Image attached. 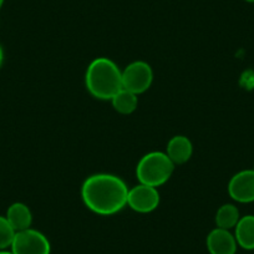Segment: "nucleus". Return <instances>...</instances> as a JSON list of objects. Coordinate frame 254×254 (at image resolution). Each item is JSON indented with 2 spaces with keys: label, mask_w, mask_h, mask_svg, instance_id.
Segmentation results:
<instances>
[{
  "label": "nucleus",
  "mask_w": 254,
  "mask_h": 254,
  "mask_svg": "<svg viewBox=\"0 0 254 254\" xmlns=\"http://www.w3.org/2000/svg\"><path fill=\"white\" fill-rule=\"evenodd\" d=\"M128 187L121 177L96 173L85 180L81 198L87 209L100 216H112L127 206Z\"/></svg>",
  "instance_id": "f257e3e1"
},
{
  "label": "nucleus",
  "mask_w": 254,
  "mask_h": 254,
  "mask_svg": "<svg viewBox=\"0 0 254 254\" xmlns=\"http://www.w3.org/2000/svg\"><path fill=\"white\" fill-rule=\"evenodd\" d=\"M85 85L95 99L111 101L122 89V70L111 59L97 58L87 66Z\"/></svg>",
  "instance_id": "f03ea898"
},
{
  "label": "nucleus",
  "mask_w": 254,
  "mask_h": 254,
  "mask_svg": "<svg viewBox=\"0 0 254 254\" xmlns=\"http://www.w3.org/2000/svg\"><path fill=\"white\" fill-rule=\"evenodd\" d=\"M176 165L166 152L153 151L141 157L136 166V177L142 185L160 187L163 186L175 172Z\"/></svg>",
  "instance_id": "7ed1b4c3"
},
{
  "label": "nucleus",
  "mask_w": 254,
  "mask_h": 254,
  "mask_svg": "<svg viewBox=\"0 0 254 254\" xmlns=\"http://www.w3.org/2000/svg\"><path fill=\"white\" fill-rule=\"evenodd\" d=\"M152 82L153 70L146 61H133L122 70V87L137 96L147 91Z\"/></svg>",
  "instance_id": "20e7f679"
},
{
  "label": "nucleus",
  "mask_w": 254,
  "mask_h": 254,
  "mask_svg": "<svg viewBox=\"0 0 254 254\" xmlns=\"http://www.w3.org/2000/svg\"><path fill=\"white\" fill-rule=\"evenodd\" d=\"M10 248L14 254H50L51 252L45 234L33 228L16 232Z\"/></svg>",
  "instance_id": "39448f33"
},
{
  "label": "nucleus",
  "mask_w": 254,
  "mask_h": 254,
  "mask_svg": "<svg viewBox=\"0 0 254 254\" xmlns=\"http://www.w3.org/2000/svg\"><path fill=\"white\" fill-rule=\"evenodd\" d=\"M160 192L157 188L152 187V186L138 183L132 188H128L127 206L137 213L153 212L160 206Z\"/></svg>",
  "instance_id": "423d86ee"
},
{
  "label": "nucleus",
  "mask_w": 254,
  "mask_h": 254,
  "mask_svg": "<svg viewBox=\"0 0 254 254\" xmlns=\"http://www.w3.org/2000/svg\"><path fill=\"white\" fill-rule=\"evenodd\" d=\"M228 194L238 203L254 202V171L243 170L229 180Z\"/></svg>",
  "instance_id": "0eeeda50"
},
{
  "label": "nucleus",
  "mask_w": 254,
  "mask_h": 254,
  "mask_svg": "<svg viewBox=\"0 0 254 254\" xmlns=\"http://www.w3.org/2000/svg\"><path fill=\"white\" fill-rule=\"evenodd\" d=\"M206 243L211 254H236L238 247L234 234L218 227L209 232Z\"/></svg>",
  "instance_id": "6e6552de"
},
{
  "label": "nucleus",
  "mask_w": 254,
  "mask_h": 254,
  "mask_svg": "<svg viewBox=\"0 0 254 254\" xmlns=\"http://www.w3.org/2000/svg\"><path fill=\"white\" fill-rule=\"evenodd\" d=\"M166 153L175 165H183L188 162L193 155V145L187 136H173L167 142Z\"/></svg>",
  "instance_id": "1a4fd4ad"
},
{
  "label": "nucleus",
  "mask_w": 254,
  "mask_h": 254,
  "mask_svg": "<svg viewBox=\"0 0 254 254\" xmlns=\"http://www.w3.org/2000/svg\"><path fill=\"white\" fill-rule=\"evenodd\" d=\"M5 217L11 227L15 229V232L31 228V224H33V213H31L30 208L23 202H15V203L10 204L8 207Z\"/></svg>",
  "instance_id": "9d476101"
},
{
  "label": "nucleus",
  "mask_w": 254,
  "mask_h": 254,
  "mask_svg": "<svg viewBox=\"0 0 254 254\" xmlns=\"http://www.w3.org/2000/svg\"><path fill=\"white\" fill-rule=\"evenodd\" d=\"M234 237L237 244L246 251L254 249V216L247 214L241 217L237 226L234 227Z\"/></svg>",
  "instance_id": "9b49d317"
},
{
  "label": "nucleus",
  "mask_w": 254,
  "mask_h": 254,
  "mask_svg": "<svg viewBox=\"0 0 254 254\" xmlns=\"http://www.w3.org/2000/svg\"><path fill=\"white\" fill-rule=\"evenodd\" d=\"M112 107L115 111L121 115H131L136 111L138 106V97L133 92L122 87L111 99Z\"/></svg>",
  "instance_id": "f8f14e48"
},
{
  "label": "nucleus",
  "mask_w": 254,
  "mask_h": 254,
  "mask_svg": "<svg viewBox=\"0 0 254 254\" xmlns=\"http://www.w3.org/2000/svg\"><path fill=\"white\" fill-rule=\"evenodd\" d=\"M239 219H241V214H239L238 207L232 203H226L218 208L214 221L218 228L231 231L237 226Z\"/></svg>",
  "instance_id": "ddd939ff"
},
{
  "label": "nucleus",
  "mask_w": 254,
  "mask_h": 254,
  "mask_svg": "<svg viewBox=\"0 0 254 254\" xmlns=\"http://www.w3.org/2000/svg\"><path fill=\"white\" fill-rule=\"evenodd\" d=\"M15 229L11 227L5 216H0V251L10 248L15 237Z\"/></svg>",
  "instance_id": "4468645a"
},
{
  "label": "nucleus",
  "mask_w": 254,
  "mask_h": 254,
  "mask_svg": "<svg viewBox=\"0 0 254 254\" xmlns=\"http://www.w3.org/2000/svg\"><path fill=\"white\" fill-rule=\"evenodd\" d=\"M3 63H4V50H3V46L0 45V67H1Z\"/></svg>",
  "instance_id": "2eb2a0df"
},
{
  "label": "nucleus",
  "mask_w": 254,
  "mask_h": 254,
  "mask_svg": "<svg viewBox=\"0 0 254 254\" xmlns=\"http://www.w3.org/2000/svg\"><path fill=\"white\" fill-rule=\"evenodd\" d=\"M0 254H14L13 253V252H9V251H6V249H5V251H0Z\"/></svg>",
  "instance_id": "dca6fc26"
},
{
  "label": "nucleus",
  "mask_w": 254,
  "mask_h": 254,
  "mask_svg": "<svg viewBox=\"0 0 254 254\" xmlns=\"http://www.w3.org/2000/svg\"><path fill=\"white\" fill-rule=\"evenodd\" d=\"M4 1H5V0H0V9L3 8V5H4Z\"/></svg>",
  "instance_id": "f3484780"
},
{
  "label": "nucleus",
  "mask_w": 254,
  "mask_h": 254,
  "mask_svg": "<svg viewBox=\"0 0 254 254\" xmlns=\"http://www.w3.org/2000/svg\"><path fill=\"white\" fill-rule=\"evenodd\" d=\"M244 1H247V3H254V0H244Z\"/></svg>",
  "instance_id": "a211bd4d"
},
{
  "label": "nucleus",
  "mask_w": 254,
  "mask_h": 254,
  "mask_svg": "<svg viewBox=\"0 0 254 254\" xmlns=\"http://www.w3.org/2000/svg\"><path fill=\"white\" fill-rule=\"evenodd\" d=\"M252 170H253V171H254V166H253V168H252Z\"/></svg>",
  "instance_id": "6ab92c4d"
}]
</instances>
